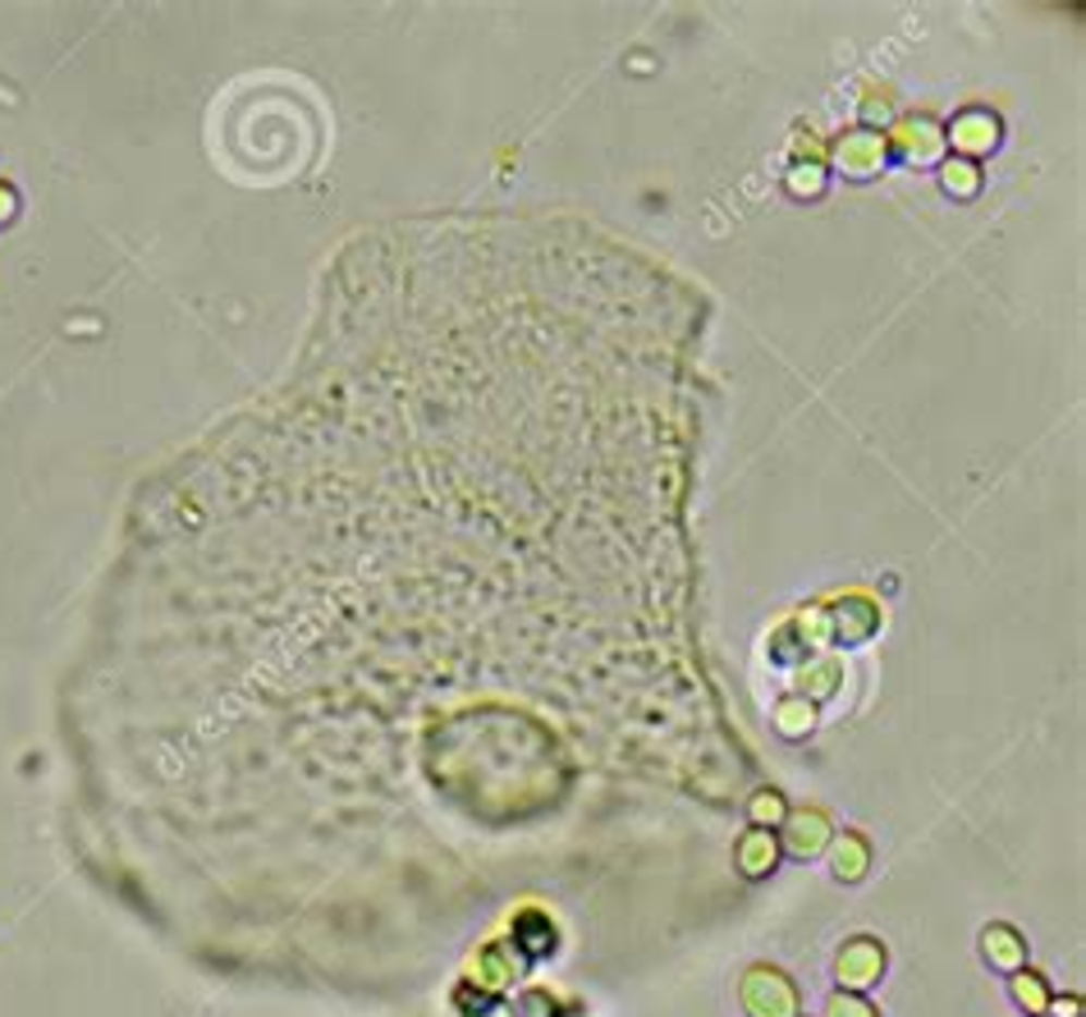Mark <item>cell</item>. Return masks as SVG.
I'll use <instances>...</instances> for the list:
<instances>
[{
    "label": "cell",
    "mask_w": 1086,
    "mask_h": 1017,
    "mask_svg": "<svg viewBox=\"0 0 1086 1017\" xmlns=\"http://www.w3.org/2000/svg\"><path fill=\"white\" fill-rule=\"evenodd\" d=\"M743 1008L752 1017H793L797 1013V994L793 985L770 967H752L743 981Z\"/></svg>",
    "instance_id": "6da1fadb"
},
{
    "label": "cell",
    "mask_w": 1086,
    "mask_h": 1017,
    "mask_svg": "<svg viewBox=\"0 0 1086 1017\" xmlns=\"http://www.w3.org/2000/svg\"><path fill=\"white\" fill-rule=\"evenodd\" d=\"M880 971H884V954L876 940H853L844 954H839V981H844V990L871 985Z\"/></svg>",
    "instance_id": "7a4b0ae2"
},
{
    "label": "cell",
    "mask_w": 1086,
    "mask_h": 1017,
    "mask_svg": "<svg viewBox=\"0 0 1086 1017\" xmlns=\"http://www.w3.org/2000/svg\"><path fill=\"white\" fill-rule=\"evenodd\" d=\"M826 838H830V825H826L821 811H793L789 821H784V844H789V853H797V857L821 853Z\"/></svg>",
    "instance_id": "3957f363"
},
{
    "label": "cell",
    "mask_w": 1086,
    "mask_h": 1017,
    "mask_svg": "<svg viewBox=\"0 0 1086 1017\" xmlns=\"http://www.w3.org/2000/svg\"><path fill=\"white\" fill-rule=\"evenodd\" d=\"M995 134H1000V124H995V115H981V110H967V115H959L954 124H949V143H954L959 151H967V157L990 151Z\"/></svg>",
    "instance_id": "277c9868"
},
{
    "label": "cell",
    "mask_w": 1086,
    "mask_h": 1017,
    "mask_svg": "<svg viewBox=\"0 0 1086 1017\" xmlns=\"http://www.w3.org/2000/svg\"><path fill=\"white\" fill-rule=\"evenodd\" d=\"M986 958L995 967H1017L1027 958V944L1017 940V931H1009V926H990L986 931Z\"/></svg>",
    "instance_id": "5b68a950"
},
{
    "label": "cell",
    "mask_w": 1086,
    "mask_h": 1017,
    "mask_svg": "<svg viewBox=\"0 0 1086 1017\" xmlns=\"http://www.w3.org/2000/svg\"><path fill=\"white\" fill-rule=\"evenodd\" d=\"M857 143H849V147H839V161H844L853 174H857V180H862V174H867L880 157H884V138H876V134H853Z\"/></svg>",
    "instance_id": "8992f818"
},
{
    "label": "cell",
    "mask_w": 1086,
    "mask_h": 1017,
    "mask_svg": "<svg viewBox=\"0 0 1086 1017\" xmlns=\"http://www.w3.org/2000/svg\"><path fill=\"white\" fill-rule=\"evenodd\" d=\"M739 861H743L747 875H766V871L774 867V838H770L766 830H752V834L743 838V848H739Z\"/></svg>",
    "instance_id": "52a82bcc"
},
{
    "label": "cell",
    "mask_w": 1086,
    "mask_h": 1017,
    "mask_svg": "<svg viewBox=\"0 0 1086 1017\" xmlns=\"http://www.w3.org/2000/svg\"><path fill=\"white\" fill-rule=\"evenodd\" d=\"M834 871L844 875V880H857L862 871H867V844L853 838V834H844V844L834 848Z\"/></svg>",
    "instance_id": "ba28073f"
},
{
    "label": "cell",
    "mask_w": 1086,
    "mask_h": 1017,
    "mask_svg": "<svg viewBox=\"0 0 1086 1017\" xmlns=\"http://www.w3.org/2000/svg\"><path fill=\"white\" fill-rule=\"evenodd\" d=\"M1013 1000L1027 1013H1046V985H1040L1036 971H1017L1013 977Z\"/></svg>",
    "instance_id": "9c48e42d"
},
{
    "label": "cell",
    "mask_w": 1086,
    "mask_h": 1017,
    "mask_svg": "<svg viewBox=\"0 0 1086 1017\" xmlns=\"http://www.w3.org/2000/svg\"><path fill=\"white\" fill-rule=\"evenodd\" d=\"M977 184L981 180H977V166H972V161H949L944 166V188L949 193H963L967 197V193H977Z\"/></svg>",
    "instance_id": "30bf717a"
},
{
    "label": "cell",
    "mask_w": 1086,
    "mask_h": 1017,
    "mask_svg": "<svg viewBox=\"0 0 1086 1017\" xmlns=\"http://www.w3.org/2000/svg\"><path fill=\"white\" fill-rule=\"evenodd\" d=\"M903 151H907V157H917V161H926L930 157V147H936V138H930V134H936V128H930V120H917V124H907L903 128Z\"/></svg>",
    "instance_id": "8fae6325"
},
{
    "label": "cell",
    "mask_w": 1086,
    "mask_h": 1017,
    "mask_svg": "<svg viewBox=\"0 0 1086 1017\" xmlns=\"http://www.w3.org/2000/svg\"><path fill=\"white\" fill-rule=\"evenodd\" d=\"M826 1017H876V1008L867 1000H857V994H834Z\"/></svg>",
    "instance_id": "7c38bea8"
},
{
    "label": "cell",
    "mask_w": 1086,
    "mask_h": 1017,
    "mask_svg": "<svg viewBox=\"0 0 1086 1017\" xmlns=\"http://www.w3.org/2000/svg\"><path fill=\"white\" fill-rule=\"evenodd\" d=\"M523 931H527V948H532V954H546V948L556 944V931H550V926H546L537 912L523 917Z\"/></svg>",
    "instance_id": "4fadbf2b"
},
{
    "label": "cell",
    "mask_w": 1086,
    "mask_h": 1017,
    "mask_svg": "<svg viewBox=\"0 0 1086 1017\" xmlns=\"http://www.w3.org/2000/svg\"><path fill=\"white\" fill-rule=\"evenodd\" d=\"M780 816H784V802H780V793H757V802H752V821H757V825H774V821H780Z\"/></svg>",
    "instance_id": "5bb4252c"
}]
</instances>
